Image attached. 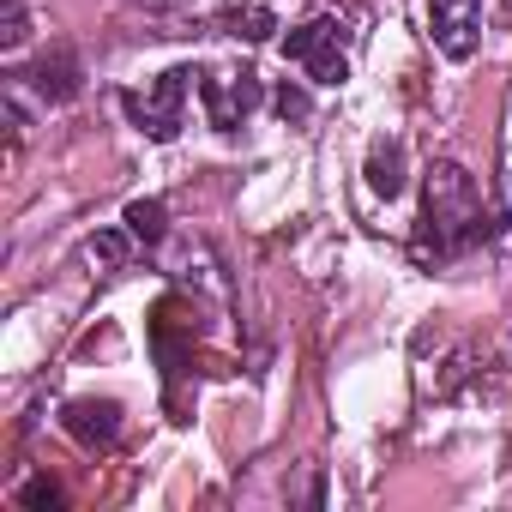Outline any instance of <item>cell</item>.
<instances>
[{
    "mask_svg": "<svg viewBox=\"0 0 512 512\" xmlns=\"http://www.w3.org/2000/svg\"><path fill=\"white\" fill-rule=\"evenodd\" d=\"M199 97H205V115H211V127H241L253 109H260V79H253L247 67L241 73H223V79H199Z\"/></svg>",
    "mask_w": 512,
    "mask_h": 512,
    "instance_id": "cell-5",
    "label": "cell"
},
{
    "mask_svg": "<svg viewBox=\"0 0 512 512\" xmlns=\"http://www.w3.org/2000/svg\"><path fill=\"white\" fill-rule=\"evenodd\" d=\"M25 506H49V512H55V506H61V488H55V482H43V476H37V482H31V488H25Z\"/></svg>",
    "mask_w": 512,
    "mask_h": 512,
    "instance_id": "cell-13",
    "label": "cell"
},
{
    "mask_svg": "<svg viewBox=\"0 0 512 512\" xmlns=\"http://www.w3.org/2000/svg\"><path fill=\"white\" fill-rule=\"evenodd\" d=\"M278 115H284V121H308V91L284 85V91H278Z\"/></svg>",
    "mask_w": 512,
    "mask_h": 512,
    "instance_id": "cell-12",
    "label": "cell"
},
{
    "mask_svg": "<svg viewBox=\"0 0 512 512\" xmlns=\"http://www.w3.org/2000/svg\"><path fill=\"white\" fill-rule=\"evenodd\" d=\"M284 55H290L314 85H344V79H350V61H344V49H338V25H332V19L296 25V31L284 37Z\"/></svg>",
    "mask_w": 512,
    "mask_h": 512,
    "instance_id": "cell-3",
    "label": "cell"
},
{
    "mask_svg": "<svg viewBox=\"0 0 512 512\" xmlns=\"http://www.w3.org/2000/svg\"><path fill=\"white\" fill-rule=\"evenodd\" d=\"M85 253H91L97 266H121V253H127V241H121L115 229H103V235H91V247H85Z\"/></svg>",
    "mask_w": 512,
    "mask_h": 512,
    "instance_id": "cell-11",
    "label": "cell"
},
{
    "mask_svg": "<svg viewBox=\"0 0 512 512\" xmlns=\"http://www.w3.org/2000/svg\"><path fill=\"white\" fill-rule=\"evenodd\" d=\"M61 422H67V434H73L79 446H91V452H109V446L121 440V404H115V398H73Z\"/></svg>",
    "mask_w": 512,
    "mask_h": 512,
    "instance_id": "cell-6",
    "label": "cell"
},
{
    "mask_svg": "<svg viewBox=\"0 0 512 512\" xmlns=\"http://www.w3.org/2000/svg\"><path fill=\"white\" fill-rule=\"evenodd\" d=\"M193 67H169V73H157L139 97H127V115H133V127L145 133V139H175L181 133V109H187V97H193Z\"/></svg>",
    "mask_w": 512,
    "mask_h": 512,
    "instance_id": "cell-2",
    "label": "cell"
},
{
    "mask_svg": "<svg viewBox=\"0 0 512 512\" xmlns=\"http://www.w3.org/2000/svg\"><path fill=\"white\" fill-rule=\"evenodd\" d=\"M31 79H37V91H43L49 103H67V97L79 91V61H73L67 49H55V55H43V61H37V73H31Z\"/></svg>",
    "mask_w": 512,
    "mask_h": 512,
    "instance_id": "cell-7",
    "label": "cell"
},
{
    "mask_svg": "<svg viewBox=\"0 0 512 512\" xmlns=\"http://www.w3.org/2000/svg\"><path fill=\"white\" fill-rule=\"evenodd\" d=\"M241 37H253V43H260V37H272V13H266V7H253V13H247V31H241Z\"/></svg>",
    "mask_w": 512,
    "mask_h": 512,
    "instance_id": "cell-14",
    "label": "cell"
},
{
    "mask_svg": "<svg viewBox=\"0 0 512 512\" xmlns=\"http://www.w3.org/2000/svg\"><path fill=\"white\" fill-rule=\"evenodd\" d=\"M428 25L446 61H470L482 43V0H428Z\"/></svg>",
    "mask_w": 512,
    "mask_h": 512,
    "instance_id": "cell-4",
    "label": "cell"
},
{
    "mask_svg": "<svg viewBox=\"0 0 512 512\" xmlns=\"http://www.w3.org/2000/svg\"><path fill=\"white\" fill-rule=\"evenodd\" d=\"M31 31H25V7H19V0H0V43H7V49H19Z\"/></svg>",
    "mask_w": 512,
    "mask_h": 512,
    "instance_id": "cell-10",
    "label": "cell"
},
{
    "mask_svg": "<svg viewBox=\"0 0 512 512\" xmlns=\"http://www.w3.org/2000/svg\"><path fill=\"white\" fill-rule=\"evenodd\" d=\"M368 187L386 193V199L404 193V145H398V139H386V145L368 151Z\"/></svg>",
    "mask_w": 512,
    "mask_h": 512,
    "instance_id": "cell-8",
    "label": "cell"
},
{
    "mask_svg": "<svg viewBox=\"0 0 512 512\" xmlns=\"http://www.w3.org/2000/svg\"><path fill=\"white\" fill-rule=\"evenodd\" d=\"M482 241V199H476V181L458 169V163H434L428 169V205H422V235L410 241V253L428 266V260H446V253Z\"/></svg>",
    "mask_w": 512,
    "mask_h": 512,
    "instance_id": "cell-1",
    "label": "cell"
},
{
    "mask_svg": "<svg viewBox=\"0 0 512 512\" xmlns=\"http://www.w3.org/2000/svg\"><path fill=\"white\" fill-rule=\"evenodd\" d=\"M163 229H169V211H163V199H133V205H127V235H133V241L157 247V241H163Z\"/></svg>",
    "mask_w": 512,
    "mask_h": 512,
    "instance_id": "cell-9",
    "label": "cell"
}]
</instances>
